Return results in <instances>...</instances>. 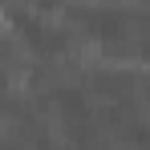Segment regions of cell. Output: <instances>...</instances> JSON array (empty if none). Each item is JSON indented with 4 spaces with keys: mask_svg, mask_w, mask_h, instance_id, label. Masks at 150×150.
<instances>
[{
    "mask_svg": "<svg viewBox=\"0 0 150 150\" xmlns=\"http://www.w3.org/2000/svg\"><path fill=\"white\" fill-rule=\"evenodd\" d=\"M8 28H12V21H8V12H4V8H0V37H4V33H8Z\"/></svg>",
    "mask_w": 150,
    "mask_h": 150,
    "instance_id": "6da1fadb",
    "label": "cell"
}]
</instances>
